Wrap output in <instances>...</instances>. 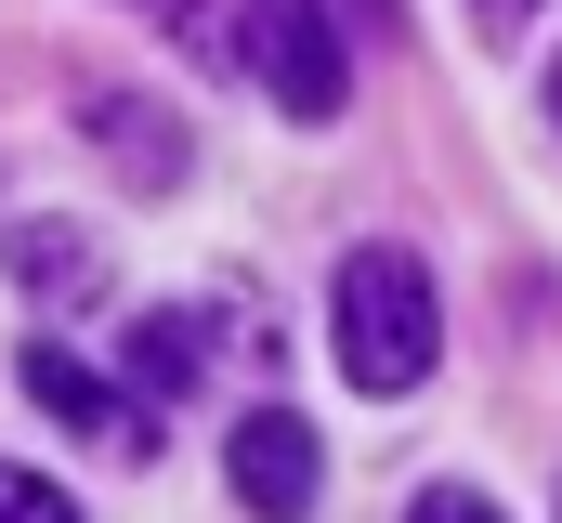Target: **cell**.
Wrapping results in <instances>:
<instances>
[{"label": "cell", "mask_w": 562, "mask_h": 523, "mask_svg": "<svg viewBox=\"0 0 562 523\" xmlns=\"http://www.w3.org/2000/svg\"><path fill=\"white\" fill-rule=\"evenodd\" d=\"M406 523H497V498H471V485H431Z\"/></svg>", "instance_id": "9"}, {"label": "cell", "mask_w": 562, "mask_h": 523, "mask_svg": "<svg viewBox=\"0 0 562 523\" xmlns=\"http://www.w3.org/2000/svg\"><path fill=\"white\" fill-rule=\"evenodd\" d=\"M13 380H26V405H53L66 432H92V445H119V458H157V419H144L119 380H92L66 341H26V367H13Z\"/></svg>", "instance_id": "4"}, {"label": "cell", "mask_w": 562, "mask_h": 523, "mask_svg": "<svg viewBox=\"0 0 562 523\" xmlns=\"http://www.w3.org/2000/svg\"><path fill=\"white\" fill-rule=\"evenodd\" d=\"M327 341H340V380L353 392H419L431 354H445V301H431L419 249H353L340 288H327Z\"/></svg>", "instance_id": "1"}, {"label": "cell", "mask_w": 562, "mask_h": 523, "mask_svg": "<svg viewBox=\"0 0 562 523\" xmlns=\"http://www.w3.org/2000/svg\"><path fill=\"white\" fill-rule=\"evenodd\" d=\"M223 471H236L249 523H314V485H327V458H314V419L249 405V419H236V445H223Z\"/></svg>", "instance_id": "3"}, {"label": "cell", "mask_w": 562, "mask_h": 523, "mask_svg": "<svg viewBox=\"0 0 562 523\" xmlns=\"http://www.w3.org/2000/svg\"><path fill=\"white\" fill-rule=\"evenodd\" d=\"M0 262H13V288H40V301H92V288H105V249L66 236V223H13Z\"/></svg>", "instance_id": "5"}, {"label": "cell", "mask_w": 562, "mask_h": 523, "mask_svg": "<svg viewBox=\"0 0 562 523\" xmlns=\"http://www.w3.org/2000/svg\"><path fill=\"white\" fill-rule=\"evenodd\" d=\"M550 119H562V66H550Z\"/></svg>", "instance_id": "12"}, {"label": "cell", "mask_w": 562, "mask_h": 523, "mask_svg": "<svg viewBox=\"0 0 562 523\" xmlns=\"http://www.w3.org/2000/svg\"><path fill=\"white\" fill-rule=\"evenodd\" d=\"M471 13H484V26H524V13H537V0H471Z\"/></svg>", "instance_id": "10"}, {"label": "cell", "mask_w": 562, "mask_h": 523, "mask_svg": "<svg viewBox=\"0 0 562 523\" xmlns=\"http://www.w3.org/2000/svg\"><path fill=\"white\" fill-rule=\"evenodd\" d=\"M249 66H262V92L288 119H340V92H353L327 0H249Z\"/></svg>", "instance_id": "2"}, {"label": "cell", "mask_w": 562, "mask_h": 523, "mask_svg": "<svg viewBox=\"0 0 562 523\" xmlns=\"http://www.w3.org/2000/svg\"><path fill=\"white\" fill-rule=\"evenodd\" d=\"M119 354H132V405H144V392H183V380H196V314H144Z\"/></svg>", "instance_id": "7"}, {"label": "cell", "mask_w": 562, "mask_h": 523, "mask_svg": "<svg viewBox=\"0 0 562 523\" xmlns=\"http://www.w3.org/2000/svg\"><path fill=\"white\" fill-rule=\"evenodd\" d=\"M353 13H367V26H393V0H353Z\"/></svg>", "instance_id": "11"}, {"label": "cell", "mask_w": 562, "mask_h": 523, "mask_svg": "<svg viewBox=\"0 0 562 523\" xmlns=\"http://www.w3.org/2000/svg\"><path fill=\"white\" fill-rule=\"evenodd\" d=\"M92 144H105L132 183H170V170H183V131H170V105H144V92H92Z\"/></svg>", "instance_id": "6"}, {"label": "cell", "mask_w": 562, "mask_h": 523, "mask_svg": "<svg viewBox=\"0 0 562 523\" xmlns=\"http://www.w3.org/2000/svg\"><path fill=\"white\" fill-rule=\"evenodd\" d=\"M0 523H79V498H66V485H40V471H13V458H0Z\"/></svg>", "instance_id": "8"}]
</instances>
